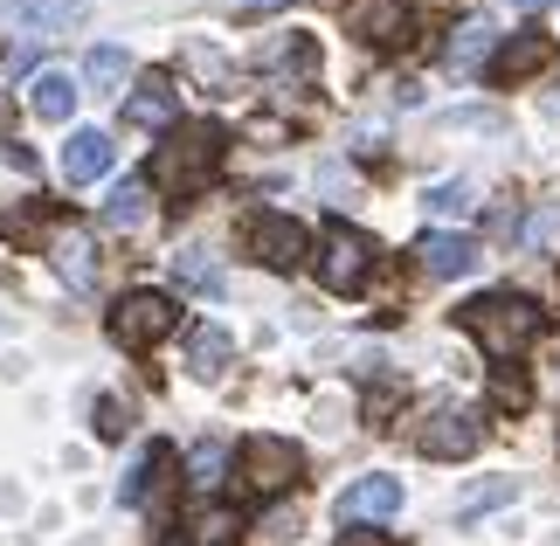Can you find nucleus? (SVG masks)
<instances>
[{"label": "nucleus", "mask_w": 560, "mask_h": 546, "mask_svg": "<svg viewBox=\"0 0 560 546\" xmlns=\"http://www.w3.org/2000/svg\"><path fill=\"white\" fill-rule=\"evenodd\" d=\"M478 243H470V235H457V229H429L422 243H416V264L429 270V277H470L478 270Z\"/></svg>", "instance_id": "obj_9"}, {"label": "nucleus", "mask_w": 560, "mask_h": 546, "mask_svg": "<svg viewBox=\"0 0 560 546\" xmlns=\"http://www.w3.org/2000/svg\"><path fill=\"white\" fill-rule=\"evenodd\" d=\"M547 112H553V118H560V91H553V104H547Z\"/></svg>", "instance_id": "obj_32"}, {"label": "nucleus", "mask_w": 560, "mask_h": 546, "mask_svg": "<svg viewBox=\"0 0 560 546\" xmlns=\"http://www.w3.org/2000/svg\"><path fill=\"white\" fill-rule=\"evenodd\" d=\"M395 512H401V485H395V477H353V485L339 491V519H347V526L395 519Z\"/></svg>", "instance_id": "obj_10"}, {"label": "nucleus", "mask_w": 560, "mask_h": 546, "mask_svg": "<svg viewBox=\"0 0 560 546\" xmlns=\"http://www.w3.org/2000/svg\"><path fill=\"white\" fill-rule=\"evenodd\" d=\"M28 112L42 118V125H62L77 112V77H62V70H42L35 83H28Z\"/></svg>", "instance_id": "obj_15"}, {"label": "nucleus", "mask_w": 560, "mask_h": 546, "mask_svg": "<svg viewBox=\"0 0 560 546\" xmlns=\"http://www.w3.org/2000/svg\"><path fill=\"white\" fill-rule=\"evenodd\" d=\"M547 56H553V49H547V35H540V28L520 35V42H505V49L491 56V83H520L526 70H540Z\"/></svg>", "instance_id": "obj_16"}, {"label": "nucleus", "mask_w": 560, "mask_h": 546, "mask_svg": "<svg viewBox=\"0 0 560 546\" xmlns=\"http://www.w3.org/2000/svg\"><path fill=\"white\" fill-rule=\"evenodd\" d=\"M166 118H174V83H166V77L139 83V91L125 97V125H139V132H145V125H166Z\"/></svg>", "instance_id": "obj_18"}, {"label": "nucleus", "mask_w": 560, "mask_h": 546, "mask_svg": "<svg viewBox=\"0 0 560 546\" xmlns=\"http://www.w3.org/2000/svg\"><path fill=\"white\" fill-rule=\"evenodd\" d=\"M235 471H243V485L256 498H277L305 477V450H298L291 435H249V443L235 450Z\"/></svg>", "instance_id": "obj_3"}, {"label": "nucleus", "mask_w": 560, "mask_h": 546, "mask_svg": "<svg viewBox=\"0 0 560 546\" xmlns=\"http://www.w3.org/2000/svg\"><path fill=\"white\" fill-rule=\"evenodd\" d=\"M222 464H229L222 443H194V450H187V485H194V491H214V485H222Z\"/></svg>", "instance_id": "obj_22"}, {"label": "nucleus", "mask_w": 560, "mask_h": 546, "mask_svg": "<svg viewBox=\"0 0 560 546\" xmlns=\"http://www.w3.org/2000/svg\"><path fill=\"white\" fill-rule=\"evenodd\" d=\"M174 270L194 283V291H222V283H229L222 264H214V256H201V249H180V256H174Z\"/></svg>", "instance_id": "obj_24"}, {"label": "nucleus", "mask_w": 560, "mask_h": 546, "mask_svg": "<svg viewBox=\"0 0 560 546\" xmlns=\"http://www.w3.org/2000/svg\"><path fill=\"white\" fill-rule=\"evenodd\" d=\"M56 270H62V283H70V291H91V283H97L91 243H83V235H62V243H56Z\"/></svg>", "instance_id": "obj_20"}, {"label": "nucleus", "mask_w": 560, "mask_h": 546, "mask_svg": "<svg viewBox=\"0 0 560 546\" xmlns=\"http://www.w3.org/2000/svg\"><path fill=\"white\" fill-rule=\"evenodd\" d=\"M166 477H174V450H166V443H153V450H139V464H132V477H125V485H118V498H125V506H145V491H166Z\"/></svg>", "instance_id": "obj_14"}, {"label": "nucleus", "mask_w": 560, "mask_h": 546, "mask_svg": "<svg viewBox=\"0 0 560 546\" xmlns=\"http://www.w3.org/2000/svg\"><path fill=\"white\" fill-rule=\"evenodd\" d=\"M112 160H118V146L104 132H70V146H62V181L91 187L97 173H112Z\"/></svg>", "instance_id": "obj_13"}, {"label": "nucleus", "mask_w": 560, "mask_h": 546, "mask_svg": "<svg viewBox=\"0 0 560 546\" xmlns=\"http://www.w3.org/2000/svg\"><path fill=\"white\" fill-rule=\"evenodd\" d=\"M464 333L485 346L491 360H520L533 339H540V304L520 291H491L478 304H464Z\"/></svg>", "instance_id": "obj_1"}, {"label": "nucleus", "mask_w": 560, "mask_h": 546, "mask_svg": "<svg viewBox=\"0 0 560 546\" xmlns=\"http://www.w3.org/2000/svg\"><path fill=\"white\" fill-rule=\"evenodd\" d=\"M222 160V132L214 125H174L166 146H153V166H145V187L160 194H194Z\"/></svg>", "instance_id": "obj_2"}, {"label": "nucleus", "mask_w": 560, "mask_h": 546, "mask_svg": "<svg viewBox=\"0 0 560 546\" xmlns=\"http://www.w3.org/2000/svg\"><path fill=\"white\" fill-rule=\"evenodd\" d=\"M83 77H91L97 91H118V83L132 77V56H125V49H91V56H83Z\"/></svg>", "instance_id": "obj_23"}, {"label": "nucleus", "mask_w": 560, "mask_h": 546, "mask_svg": "<svg viewBox=\"0 0 560 546\" xmlns=\"http://www.w3.org/2000/svg\"><path fill=\"white\" fill-rule=\"evenodd\" d=\"M145 194H153L145 181H118V187H112V201H104V222H112V229H139V222H145V208H153Z\"/></svg>", "instance_id": "obj_21"}, {"label": "nucleus", "mask_w": 560, "mask_h": 546, "mask_svg": "<svg viewBox=\"0 0 560 546\" xmlns=\"http://www.w3.org/2000/svg\"><path fill=\"white\" fill-rule=\"evenodd\" d=\"M512 477H499V485H478V491H464V519H478V512H491V506H512Z\"/></svg>", "instance_id": "obj_26"}, {"label": "nucleus", "mask_w": 560, "mask_h": 546, "mask_svg": "<svg viewBox=\"0 0 560 546\" xmlns=\"http://www.w3.org/2000/svg\"><path fill=\"white\" fill-rule=\"evenodd\" d=\"M512 8H520V14H540V8H553V0H512Z\"/></svg>", "instance_id": "obj_30"}, {"label": "nucleus", "mask_w": 560, "mask_h": 546, "mask_svg": "<svg viewBox=\"0 0 560 546\" xmlns=\"http://www.w3.org/2000/svg\"><path fill=\"white\" fill-rule=\"evenodd\" d=\"M339 14L368 49H401L408 42V0H347Z\"/></svg>", "instance_id": "obj_7"}, {"label": "nucleus", "mask_w": 560, "mask_h": 546, "mask_svg": "<svg viewBox=\"0 0 560 546\" xmlns=\"http://www.w3.org/2000/svg\"><path fill=\"white\" fill-rule=\"evenodd\" d=\"M0 14H8L14 28H35V35H62V28H83V21H91L83 0H8Z\"/></svg>", "instance_id": "obj_11"}, {"label": "nucleus", "mask_w": 560, "mask_h": 546, "mask_svg": "<svg viewBox=\"0 0 560 546\" xmlns=\"http://www.w3.org/2000/svg\"><path fill=\"white\" fill-rule=\"evenodd\" d=\"M249 249H256V264H270V270H298L312 256V229L291 222V214H264V222L249 229Z\"/></svg>", "instance_id": "obj_6"}, {"label": "nucleus", "mask_w": 560, "mask_h": 546, "mask_svg": "<svg viewBox=\"0 0 560 546\" xmlns=\"http://www.w3.org/2000/svg\"><path fill=\"white\" fill-rule=\"evenodd\" d=\"M478 201H470V181H443L429 187V214H443V222H457V214H470Z\"/></svg>", "instance_id": "obj_25"}, {"label": "nucleus", "mask_w": 560, "mask_h": 546, "mask_svg": "<svg viewBox=\"0 0 560 546\" xmlns=\"http://www.w3.org/2000/svg\"><path fill=\"white\" fill-rule=\"evenodd\" d=\"M368 270H374V243H368L353 222H332L326 243H318V277H326V291L353 298L360 283H368Z\"/></svg>", "instance_id": "obj_5"}, {"label": "nucleus", "mask_w": 560, "mask_h": 546, "mask_svg": "<svg viewBox=\"0 0 560 546\" xmlns=\"http://www.w3.org/2000/svg\"><path fill=\"white\" fill-rule=\"evenodd\" d=\"M187 533H194V546H229L235 533H243V512L235 506H201L187 519Z\"/></svg>", "instance_id": "obj_19"}, {"label": "nucleus", "mask_w": 560, "mask_h": 546, "mask_svg": "<svg viewBox=\"0 0 560 546\" xmlns=\"http://www.w3.org/2000/svg\"><path fill=\"white\" fill-rule=\"evenodd\" d=\"M339 546H395V539H387V533H347Z\"/></svg>", "instance_id": "obj_29"}, {"label": "nucleus", "mask_w": 560, "mask_h": 546, "mask_svg": "<svg viewBox=\"0 0 560 546\" xmlns=\"http://www.w3.org/2000/svg\"><path fill=\"white\" fill-rule=\"evenodd\" d=\"M97 435H104V443L125 435V402H97Z\"/></svg>", "instance_id": "obj_27"}, {"label": "nucleus", "mask_w": 560, "mask_h": 546, "mask_svg": "<svg viewBox=\"0 0 560 546\" xmlns=\"http://www.w3.org/2000/svg\"><path fill=\"white\" fill-rule=\"evenodd\" d=\"M243 8H284V0H243Z\"/></svg>", "instance_id": "obj_31"}, {"label": "nucleus", "mask_w": 560, "mask_h": 546, "mask_svg": "<svg viewBox=\"0 0 560 546\" xmlns=\"http://www.w3.org/2000/svg\"><path fill=\"white\" fill-rule=\"evenodd\" d=\"M560 222H553V214H533V222H526V243H547V235H553Z\"/></svg>", "instance_id": "obj_28"}, {"label": "nucleus", "mask_w": 560, "mask_h": 546, "mask_svg": "<svg viewBox=\"0 0 560 546\" xmlns=\"http://www.w3.org/2000/svg\"><path fill=\"white\" fill-rule=\"evenodd\" d=\"M478 435H485V422H478L470 408H436V415L416 429V450H422V456H443V464H450V456H470V450H478Z\"/></svg>", "instance_id": "obj_8"}, {"label": "nucleus", "mask_w": 560, "mask_h": 546, "mask_svg": "<svg viewBox=\"0 0 560 546\" xmlns=\"http://www.w3.org/2000/svg\"><path fill=\"white\" fill-rule=\"evenodd\" d=\"M491 56H499V28H491L485 14H470V21H457V35H450V49H443V62L450 70H491Z\"/></svg>", "instance_id": "obj_12"}, {"label": "nucleus", "mask_w": 560, "mask_h": 546, "mask_svg": "<svg viewBox=\"0 0 560 546\" xmlns=\"http://www.w3.org/2000/svg\"><path fill=\"white\" fill-rule=\"evenodd\" d=\"M174 325H180V304L166 291H125L118 312H112V339L132 346V353H145V346H160Z\"/></svg>", "instance_id": "obj_4"}, {"label": "nucleus", "mask_w": 560, "mask_h": 546, "mask_svg": "<svg viewBox=\"0 0 560 546\" xmlns=\"http://www.w3.org/2000/svg\"><path fill=\"white\" fill-rule=\"evenodd\" d=\"M187 367L201 381H222L229 374V333H222V325H194V333H187Z\"/></svg>", "instance_id": "obj_17"}]
</instances>
